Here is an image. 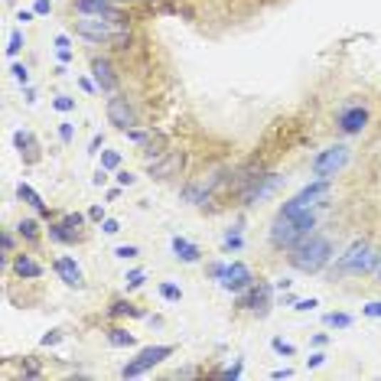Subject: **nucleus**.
<instances>
[{
    "instance_id": "17",
    "label": "nucleus",
    "mask_w": 381,
    "mask_h": 381,
    "mask_svg": "<svg viewBox=\"0 0 381 381\" xmlns=\"http://www.w3.org/2000/svg\"><path fill=\"white\" fill-rule=\"evenodd\" d=\"M75 10L82 16H121L111 0H75Z\"/></svg>"
},
{
    "instance_id": "32",
    "label": "nucleus",
    "mask_w": 381,
    "mask_h": 381,
    "mask_svg": "<svg viewBox=\"0 0 381 381\" xmlns=\"http://www.w3.org/2000/svg\"><path fill=\"white\" fill-rule=\"evenodd\" d=\"M140 254V248L137 244H118L115 248V258H121V261H127V258H137Z\"/></svg>"
},
{
    "instance_id": "36",
    "label": "nucleus",
    "mask_w": 381,
    "mask_h": 381,
    "mask_svg": "<svg viewBox=\"0 0 381 381\" xmlns=\"http://www.w3.org/2000/svg\"><path fill=\"white\" fill-rule=\"evenodd\" d=\"M271 349H274L277 355H293V352H297L290 343H283V339H271Z\"/></svg>"
},
{
    "instance_id": "23",
    "label": "nucleus",
    "mask_w": 381,
    "mask_h": 381,
    "mask_svg": "<svg viewBox=\"0 0 381 381\" xmlns=\"http://www.w3.org/2000/svg\"><path fill=\"white\" fill-rule=\"evenodd\" d=\"M108 343L115 345V349H127V345H134V333L115 326V329H108Z\"/></svg>"
},
{
    "instance_id": "9",
    "label": "nucleus",
    "mask_w": 381,
    "mask_h": 381,
    "mask_svg": "<svg viewBox=\"0 0 381 381\" xmlns=\"http://www.w3.org/2000/svg\"><path fill=\"white\" fill-rule=\"evenodd\" d=\"M235 306H238V310H254L258 316H267V310H271V283L261 281L258 287L251 283L248 290H241V293H238Z\"/></svg>"
},
{
    "instance_id": "15",
    "label": "nucleus",
    "mask_w": 381,
    "mask_h": 381,
    "mask_svg": "<svg viewBox=\"0 0 381 381\" xmlns=\"http://www.w3.org/2000/svg\"><path fill=\"white\" fill-rule=\"evenodd\" d=\"M92 75H95V85H98L101 92H108V95L118 92V72H115V66H111L108 59L95 56L92 59Z\"/></svg>"
},
{
    "instance_id": "21",
    "label": "nucleus",
    "mask_w": 381,
    "mask_h": 381,
    "mask_svg": "<svg viewBox=\"0 0 381 381\" xmlns=\"http://www.w3.org/2000/svg\"><path fill=\"white\" fill-rule=\"evenodd\" d=\"M16 196L24 199L26 206H33V209H36V212H39V215H43V219H49V209H46V202H43V196H39V192H36V189H33V186L20 183V186H16Z\"/></svg>"
},
{
    "instance_id": "48",
    "label": "nucleus",
    "mask_w": 381,
    "mask_h": 381,
    "mask_svg": "<svg viewBox=\"0 0 381 381\" xmlns=\"http://www.w3.org/2000/svg\"><path fill=\"white\" fill-rule=\"evenodd\" d=\"M101 144H105V140H101L98 134H95V137H92V144H88V153H98V147H101Z\"/></svg>"
},
{
    "instance_id": "16",
    "label": "nucleus",
    "mask_w": 381,
    "mask_h": 381,
    "mask_svg": "<svg viewBox=\"0 0 381 381\" xmlns=\"http://www.w3.org/2000/svg\"><path fill=\"white\" fill-rule=\"evenodd\" d=\"M56 274H59V281L66 283V287H75V290L85 287L82 267H78L75 258H59V261H56Z\"/></svg>"
},
{
    "instance_id": "20",
    "label": "nucleus",
    "mask_w": 381,
    "mask_h": 381,
    "mask_svg": "<svg viewBox=\"0 0 381 381\" xmlns=\"http://www.w3.org/2000/svg\"><path fill=\"white\" fill-rule=\"evenodd\" d=\"M173 251H176V258L183 261V264H196V261L202 258V251H199V244L186 241L183 235H176V238H173Z\"/></svg>"
},
{
    "instance_id": "52",
    "label": "nucleus",
    "mask_w": 381,
    "mask_h": 381,
    "mask_svg": "<svg viewBox=\"0 0 381 381\" xmlns=\"http://www.w3.org/2000/svg\"><path fill=\"white\" fill-rule=\"evenodd\" d=\"M375 274H378V283H381V264H378V271H375Z\"/></svg>"
},
{
    "instance_id": "50",
    "label": "nucleus",
    "mask_w": 381,
    "mask_h": 381,
    "mask_svg": "<svg viewBox=\"0 0 381 381\" xmlns=\"http://www.w3.org/2000/svg\"><path fill=\"white\" fill-rule=\"evenodd\" d=\"M56 343H59V333H49L46 339H43V345H56Z\"/></svg>"
},
{
    "instance_id": "33",
    "label": "nucleus",
    "mask_w": 381,
    "mask_h": 381,
    "mask_svg": "<svg viewBox=\"0 0 381 381\" xmlns=\"http://www.w3.org/2000/svg\"><path fill=\"white\" fill-rule=\"evenodd\" d=\"M225 248H229V251H238V248H241V229H231L229 235H225Z\"/></svg>"
},
{
    "instance_id": "51",
    "label": "nucleus",
    "mask_w": 381,
    "mask_h": 381,
    "mask_svg": "<svg viewBox=\"0 0 381 381\" xmlns=\"http://www.w3.org/2000/svg\"><path fill=\"white\" fill-rule=\"evenodd\" d=\"M290 375H293V372H290V368H277V372L271 375V378H290Z\"/></svg>"
},
{
    "instance_id": "45",
    "label": "nucleus",
    "mask_w": 381,
    "mask_h": 381,
    "mask_svg": "<svg viewBox=\"0 0 381 381\" xmlns=\"http://www.w3.org/2000/svg\"><path fill=\"white\" fill-rule=\"evenodd\" d=\"M316 306H320V303H316V300H300V303H297V306H293V310L306 313V310H316Z\"/></svg>"
},
{
    "instance_id": "2",
    "label": "nucleus",
    "mask_w": 381,
    "mask_h": 381,
    "mask_svg": "<svg viewBox=\"0 0 381 381\" xmlns=\"http://www.w3.org/2000/svg\"><path fill=\"white\" fill-rule=\"evenodd\" d=\"M313 229H316V212H313V209L293 215V219L277 215L274 225H271V244H274L277 251H293L300 241H306V238L313 235Z\"/></svg>"
},
{
    "instance_id": "44",
    "label": "nucleus",
    "mask_w": 381,
    "mask_h": 381,
    "mask_svg": "<svg viewBox=\"0 0 381 381\" xmlns=\"http://www.w3.org/2000/svg\"><path fill=\"white\" fill-rule=\"evenodd\" d=\"M238 375H241V358H238L235 365H231V368H229V372H221V378H229V381H235V378H238Z\"/></svg>"
},
{
    "instance_id": "24",
    "label": "nucleus",
    "mask_w": 381,
    "mask_h": 381,
    "mask_svg": "<svg viewBox=\"0 0 381 381\" xmlns=\"http://www.w3.org/2000/svg\"><path fill=\"white\" fill-rule=\"evenodd\" d=\"M108 313H111V316H144V310L134 306L130 300H115V303L108 306Z\"/></svg>"
},
{
    "instance_id": "6",
    "label": "nucleus",
    "mask_w": 381,
    "mask_h": 381,
    "mask_svg": "<svg viewBox=\"0 0 381 381\" xmlns=\"http://www.w3.org/2000/svg\"><path fill=\"white\" fill-rule=\"evenodd\" d=\"M326 196H329V179H316V183L303 186V189H300L293 199H287L277 215H287V219H293V215H300V212H310V209L316 206L320 199H326Z\"/></svg>"
},
{
    "instance_id": "3",
    "label": "nucleus",
    "mask_w": 381,
    "mask_h": 381,
    "mask_svg": "<svg viewBox=\"0 0 381 381\" xmlns=\"http://www.w3.org/2000/svg\"><path fill=\"white\" fill-rule=\"evenodd\" d=\"M329 261H333V241L323 235H310L290 251V264L303 274H320Z\"/></svg>"
},
{
    "instance_id": "41",
    "label": "nucleus",
    "mask_w": 381,
    "mask_h": 381,
    "mask_svg": "<svg viewBox=\"0 0 381 381\" xmlns=\"http://www.w3.org/2000/svg\"><path fill=\"white\" fill-rule=\"evenodd\" d=\"M101 231H105V235H118V231H121V225H118L115 219H105V221H101Z\"/></svg>"
},
{
    "instance_id": "46",
    "label": "nucleus",
    "mask_w": 381,
    "mask_h": 381,
    "mask_svg": "<svg viewBox=\"0 0 381 381\" xmlns=\"http://www.w3.org/2000/svg\"><path fill=\"white\" fill-rule=\"evenodd\" d=\"M88 219H92V221H101V219H105V209H101V206H92V209H88Z\"/></svg>"
},
{
    "instance_id": "37",
    "label": "nucleus",
    "mask_w": 381,
    "mask_h": 381,
    "mask_svg": "<svg viewBox=\"0 0 381 381\" xmlns=\"http://www.w3.org/2000/svg\"><path fill=\"white\" fill-rule=\"evenodd\" d=\"M362 313H365V316H372V320H381V300H372L368 306H362Z\"/></svg>"
},
{
    "instance_id": "42",
    "label": "nucleus",
    "mask_w": 381,
    "mask_h": 381,
    "mask_svg": "<svg viewBox=\"0 0 381 381\" xmlns=\"http://www.w3.org/2000/svg\"><path fill=\"white\" fill-rule=\"evenodd\" d=\"M33 10H36V16H46L49 10H53V0H36V4H33Z\"/></svg>"
},
{
    "instance_id": "10",
    "label": "nucleus",
    "mask_w": 381,
    "mask_h": 381,
    "mask_svg": "<svg viewBox=\"0 0 381 381\" xmlns=\"http://www.w3.org/2000/svg\"><path fill=\"white\" fill-rule=\"evenodd\" d=\"M108 121L115 124L118 130H130L140 124V118H137V108L130 105L124 95H115V98H108Z\"/></svg>"
},
{
    "instance_id": "12",
    "label": "nucleus",
    "mask_w": 381,
    "mask_h": 381,
    "mask_svg": "<svg viewBox=\"0 0 381 381\" xmlns=\"http://www.w3.org/2000/svg\"><path fill=\"white\" fill-rule=\"evenodd\" d=\"M183 163H186L183 150H169V153H163V157H153L147 173H150L153 179H173V176H179Z\"/></svg>"
},
{
    "instance_id": "34",
    "label": "nucleus",
    "mask_w": 381,
    "mask_h": 381,
    "mask_svg": "<svg viewBox=\"0 0 381 381\" xmlns=\"http://www.w3.org/2000/svg\"><path fill=\"white\" fill-rule=\"evenodd\" d=\"M144 281H147L144 271H130L127 281H124V283H127V290H137V287H144Z\"/></svg>"
},
{
    "instance_id": "11",
    "label": "nucleus",
    "mask_w": 381,
    "mask_h": 381,
    "mask_svg": "<svg viewBox=\"0 0 381 381\" xmlns=\"http://www.w3.org/2000/svg\"><path fill=\"white\" fill-rule=\"evenodd\" d=\"M221 183H225V173H212L209 179H196V183H189L183 189V202H189V206H206Z\"/></svg>"
},
{
    "instance_id": "25",
    "label": "nucleus",
    "mask_w": 381,
    "mask_h": 381,
    "mask_svg": "<svg viewBox=\"0 0 381 381\" xmlns=\"http://www.w3.org/2000/svg\"><path fill=\"white\" fill-rule=\"evenodd\" d=\"M323 323H326V326H333V329H349L355 320H352L349 313H326V320H323Z\"/></svg>"
},
{
    "instance_id": "30",
    "label": "nucleus",
    "mask_w": 381,
    "mask_h": 381,
    "mask_svg": "<svg viewBox=\"0 0 381 381\" xmlns=\"http://www.w3.org/2000/svg\"><path fill=\"white\" fill-rule=\"evenodd\" d=\"M20 49H24V33L14 30V33H10V39H7V56H16Z\"/></svg>"
},
{
    "instance_id": "22",
    "label": "nucleus",
    "mask_w": 381,
    "mask_h": 381,
    "mask_svg": "<svg viewBox=\"0 0 381 381\" xmlns=\"http://www.w3.org/2000/svg\"><path fill=\"white\" fill-rule=\"evenodd\" d=\"M49 238H53V241H59V244H72V241H78V238H82V231L69 229L66 221H53V225H49Z\"/></svg>"
},
{
    "instance_id": "18",
    "label": "nucleus",
    "mask_w": 381,
    "mask_h": 381,
    "mask_svg": "<svg viewBox=\"0 0 381 381\" xmlns=\"http://www.w3.org/2000/svg\"><path fill=\"white\" fill-rule=\"evenodd\" d=\"M14 147L20 153H26V163H36L39 160V140L33 137L30 130H16V134H14Z\"/></svg>"
},
{
    "instance_id": "5",
    "label": "nucleus",
    "mask_w": 381,
    "mask_h": 381,
    "mask_svg": "<svg viewBox=\"0 0 381 381\" xmlns=\"http://www.w3.org/2000/svg\"><path fill=\"white\" fill-rule=\"evenodd\" d=\"M345 163H349V147L345 144H333L326 147V150H320L316 157H313L310 169L316 179H333L335 173H343Z\"/></svg>"
},
{
    "instance_id": "8",
    "label": "nucleus",
    "mask_w": 381,
    "mask_h": 381,
    "mask_svg": "<svg viewBox=\"0 0 381 381\" xmlns=\"http://www.w3.org/2000/svg\"><path fill=\"white\" fill-rule=\"evenodd\" d=\"M277 186H281V176L277 173H258L251 183L241 189V206H258V202H264Z\"/></svg>"
},
{
    "instance_id": "39",
    "label": "nucleus",
    "mask_w": 381,
    "mask_h": 381,
    "mask_svg": "<svg viewBox=\"0 0 381 381\" xmlns=\"http://www.w3.org/2000/svg\"><path fill=\"white\" fill-rule=\"evenodd\" d=\"M137 183V176L127 173V169H118V186H134Z\"/></svg>"
},
{
    "instance_id": "35",
    "label": "nucleus",
    "mask_w": 381,
    "mask_h": 381,
    "mask_svg": "<svg viewBox=\"0 0 381 381\" xmlns=\"http://www.w3.org/2000/svg\"><path fill=\"white\" fill-rule=\"evenodd\" d=\"M85 219H88V215H82V212H72V215H66V225H69V229H75V231H82V225H85Z\"/></svg>"
},
{
    "instance_id": "28",
    "label": "nucleus",
    "mask_w": 381,
    "mask_h": 381,
    "mask_svg": "<svg viewBox=\"0 0 381 381\" xmlns=\"http://www.w3.org/2000/svg\"><path fill=\"white\" fill-rule=\"evenodd\" d=\"M56 53H59V59H62V62H69V59H72L69 36H66V33H59V36H56Z\"/></svg>"
},
{
    "instance_id": "14",
    "label": "nucleus",
    "mask_w": 381,
    "mask_h": 381,
    "mask_svg": "<svg viewBox=\"0 0 381 381\" xmlns=\"http://www.w3.org/2000/svg\"><path fill=\"white\" fill-rule=\"evenodd\" d=\"M221 287L231 290V293H241V290H248L254 283V274H251V267L241 264V261H235V264L225 267V274H221Z\"/></svg>"
},
{
    "instance_id": "7",
    "label": "nucleus",
    "mask_w": 381,
    "mask_h": 381,
    "mask_svg": "<svg viewBox=\"0 0 381 381\" xmlns=\"http://www.w3.org/2000/svg\"><path fill=\"white\" fill-rule=\"evenodd\" d=\"M173 352H176L173 345H150V349H144L137 358H134V362H127V365L121 368V378H137V375L150 372L153 365H160L163 358H169Z\"/></svg>"
},
{
    "instance_id": "43",
    "label": "nucleus",
    "mask_w": 381,
    "mask_h": 381,
    "mask_svg": "<svg viewBox=\"0 0 381 381\" xmlns=\"http://www.w3.org/2000/svg\"><path fill=\"white\" fill-rule=\"evenodd\" d=\"M323 362H326V355H323V352H313V355L306 358V368H320Z\"/></svg>"
},
{
    "instance_id": "13",
    "label": "nucleus",
    "mask_w": 381,
    "mask_h": 381,
    "mask_svg": "<svg viewBox=\"0 0 381 381\" xmlns=\"http://www.w3.org/2000/svg\"><path fill=\"white\" fill-rule=\"evenodd\" d=\"M335 127L343 130L345 137H355V134H362V130L368 127V108H362V105L343 108V111H339V118H335Z\"/></svg>"
},
{
    "instance_id": "49",
    "label": "nucleus",
    "mask_w": 381,
    "mask_h": 381,
    "mask_svg": "<svg viewBox=\"0 0 381 381\" xmlns=\"http://www.w3.org/2000/svg\"><path fill=\"white\" fill-rule=\"evenodd\" d=\"M192 375H196V368H179V372H176V378H192Z\"/></svg>"
},
{
    "instance_id": "27",
    "label": "nucleus",
    "mask_w": 381,
    "mask_h": 381,
    "mask_svg": "<svg viewBox=\"0 0 381 381\" xmlns=\"http://www.w3.org/2000/svg\"><path fill=\"white\" fill-rule=\"evenodd\" d=\"M160 297L167 300V303H179V300H183V290L176 287V283H160Z\"/></svg>"
},
{
    "instance_id": "47",
    "label": "nucleus",
    "mask_w": 381,
    "mask_h": 381,
    "mask_svg": "<svg viewBox=\"0 0 381 381\" xmlns=\"http://www.w3.org/2000/svg\"><path fill=\"white\" fill-rule=\"evenodd\" d=\"M4 254H14V235L4 231Z\"/></svg>"
},
{
    "instance_id": "1",
    "label": "nucleus",
    "mask_w": 381,
    "mask_h": 381,
    "mask_svg": "<svg viewBox=\"0 0 381 381\" xmlns=\"http://www.w3.org/2000/svg\"><path fill=\"white\" fill-rule=\"evenodd\" d=\"M75 33L95 46H115V49H127L130 43V30L127 20L121 16H82L75 24Z\"/></svg>"
},
{
    "instance_id": "40",
    "label": "nucleus",
    "mask_w": 381,
    "mask_h": 381,
    "mask_svg": "<svg viewBox=\"0 0 381 381\" xmlns=\"http://www.w3.org/2000/svg\"><path fill=\"white\" fill-rule=\"evenodd\" d=\"M72 137H75L72 124H62V127H59V140H62V144H72Z\"/></svg>"
},
{
    "instance_id": "19",
    "label": "nucleus",
    "mask_w": 381,
    "mask_h": 381,
    "mask_svg": "<svg viewBox=\"0 0 381 381\" xmlns=\"http://www.w3.org/2000/svg\"><path fill=\"white\" fill-rule=\"evenodd\" d=\"M14 271L24 277V281H39V277H43V264H39V261H33L30 254H16Z\"/></svg>"
},
{
    "instance_id": "38",
    "label": "nucleus",
    "mask_w": 381,
    "mask_h": 381,
    "mask_svg": "<svg viewBox=\"0 0 381 381\" xmlns=\"http://www.w3.org/2000/svg\"><path fill=\"white\" fill-rule=\"evenodd\" d=\"M10 72H14V78H16V82H20V85H26V82H30V69H26V66H14V69H10Z\"/></svg>"
},
{
    "instance_id": "31",
    "label": "nucleus",
    "mask_w": 381,
    "mask_h": 381,
    "mask_svg": "<svg viewBox=\"0 0 381 381\" xmlns=\"http://www.w3.org/2000/svg\"><path fill=\"white\" fill-rule=\"evenodd\" d=\"M56 111H62V115H69V111H75V98H69V95H59V98L53 101Z\"/></svg>"
},
{
    "instance_id": "4",
    "label": "nucleus",
    "mask_w": 381,
    "mask_h": 381,
    "mask_svg": "<svg viewBox=\"0 0 381 381\" xmlns=\"http://www.w3.org/2000/svg\"><path fill=\"white\" fill-rule=\"evenodd\" d=\"M378 264H381V254L375 251L372 244H368V241H355V244H349V251H345L343 258L335 261V271H339V274L362 277V274L378 271Z\"/></svg>"
},
{
    "instance_id": "26",
    "label": "nucleus",
    "mask_w": 381,
    "mask_h": 381,
    "mask_svg": "<svg viewBox=\"0 0 381 381\" xmlns=\"http://www.w3.org/2000/svg\"><path fill=\"white\" fill-rule=\"evenodd\" d=\"M16 229H20V235H24L26 241H39V221L36 219H24Z\"/></svg>"
},
{
    "instance_id": "29",
    "label": "nucleus",
    "mask_w": 381,
    "mask_h": 381,
    "mask_svg": "<svg viewBox=\"0 0 381 381\" xmlns=\"http://www.w3.org/2000/svg\"><path fill=\"white\" fill-rule=\"evenodd\" d=\"M121 167V153L118 150H105L101 153V169H118Z\"/></svg>"
}]
</instances>
